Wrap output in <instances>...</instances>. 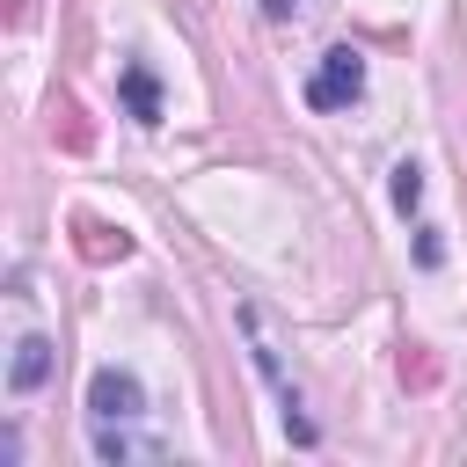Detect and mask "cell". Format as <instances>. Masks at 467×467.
Segmentation results:
<instances>
[{
  "mask_svg": "<svg viewBox=\"0 0 467 467\" xmlns=\"http://www.w3.org/2000/svg\"><path fill=\"white\" fill-rule=\"evenodd\" d=\"M358 95H365V58H358L350 44L321 51V66H314V80H306V102H314V109H350Z\"/></svg>",
  "mask_w": 467,
  "mask_h": 467,
  "instance_id": "obj_1",
  "label": "cell"
},
{
  "mask_svg": "<svg viewBox=\"0 0 467 467\" xmlns=\"http://www.w3.org/2000/svg\"><path fill=\"white\" fill-rule=\"evenodd\" d=\"M139 416H146V387L124 365H102L88 379V423H139Z\"/></svg>",
  "mask_w": 467,
  "mask_h": 467,
  "instance_id": "obj_2",
  "label": "cell"
},
{
  "mask_svg": "<svg viewBox=\"0 0 467 467\" xmlns=\"http://www.w3.org/2000/svg\"><path fill=\"white\" fill-rule=\"evenodd\" d=\"M44 379H51V343H44V336H22L15 358H7V387H15V394H36Z\"/></svg>",
  "mask_w": 467,
  "mask_h": 467,
  "instance_id": "obj_3",
  "label": "cell"
},
{
  "mask_svg": "<svg viewBox=\"0 0 467 467\" xmlns=\"http://www.w3.org/2000/svg\"><path fill=\"white\" fill-rule=\"evenodd\" d=\"M117 88H124V109H131L139 124H161V80H153L139 58L124 66V80H117Z\"/></svg>",
  "mask_w": 467,
  "mask_h": 467,
  "instance_id": "obj_4",
  "label": "cell"
},
{
  "mask_svg": "<svg viewBox=\"0 0 467 467\" xmlns=\"http://www.w3.org/2000/svg\"><path fill=\"white\" fill-rule=\"evenodd\" d=\"M161 445L153 438H131L124 423H95V460H109V467H124V460H153Z\"/></svg>",
  "mask_w": 467,
  "mask_h": 467,
  "instance_id": "obj_5",
  "label": "cell"
},
{
  "mask_svg": "<svg viewBox=\"0 0 467 467\" xmlns=\"http://www.w3.org/2000/svg\"><path fill=\"white\" fill-rule=\"evenodd\" d=\"M387 190H394V212H416V204H423V168H416V161H401Z\"/></svg>",
  "mask_w": 467,
  "mask_h": 467,
  "instance_id": "obj_6",
  "label": "cell"
},
{
  "mask_svg": "<svg viewBox=\"0 0 467 467\" xmlns=\"http://www.w3.org/2000/svg\"><path fill=\"white\" fill-rule=\"evenodd\" d=\"M416 263H423V270H438V263H445V241H438V234H423V241H416Z\"/></svg>",
  "mask_w": 467,
  "mask_h": 467,
  "instance_id": "obj_7",
  "label": "cell"
},
{
  "mask_svg": "<svg viewBox=\"0 0 467 467\" xmlns=\"http://www.w3.org/2000/svg\"><path fill=\"white\" fill-rule=\"evenodd\" d=\"M292 7H299V0H263V15H270V22H292Z\"/></svg>",
  "mask_w": 467,
  "mask_h": 467,
  "instance_id": "obj_8",
  "label": "cell"
}]
</instances>
